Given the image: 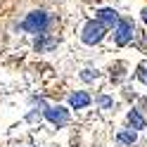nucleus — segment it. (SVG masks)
Segmentation results:
<instances>
[{"mask_svg":"<svg viewBox=\"0 0 147 147\" xmlns=\"http://www.w3.org/2000/svg\"><path fill=\"white\" fill-rule=\"evenodd\" d=\"M128 123H131L133 128H145V119L140 116V112H138V109H133V112L128 114Z\"/></svg>","mask_w":147,"mask_h":147,"instance_id":"7","label":"nucleus"},{"mask_svg":"<svg viewBox=\"0 0 147 147\" xmlns=\"http://www.w3.org/2000/svg\"><path fill=\"white\" fill-rule=\"evenodd\" d=\"M135 131H123V133H119V138H116V140L119 142H121V145H133L135 142Z\"/></svg>","mask_w":147,"mask_h":147,"instance_id":"8","label":"nucleus"},{"mask_svg":"<svg viewBox=\"0 0 147 147\" xmlns=\"http://www.w3.org/2000/svg\"><path fill=\"white\" fill-rule=\"evenodd\" d=\"M45 119L55 126H67L69 123V112L64 107H45Z\"/></svg>","mask_w":147,"mask_h":147,"instance_id":"4","label":"nucleus"},{"mask_svg":"<svg viewBox=\"0 0 147 147\" xmlns=\"http://www.w3.org/2000/svg\"><path fill=\"white\" fill-rule=\"evenodd\" d=\"M142 19L147 22V7H145V10H142Z\"/></svg>","mask_w":147,"mask_h":147,"instance_id":"11","label":"nucleus"},{"mask_svg":"<svg viewBox=\"0 0 147 147\" xmlns=\"http://www.w3.org/2000/svg\"><path fill=\"white\" fill-rule=\"evenodd\" d=\"M133 33H135L133 22L126 19V17H119L116 24H114V43L116 45H126L128 40H133Z\"/></svg>","mask_w":147,"mask_h":147,"instance_id":"3","label":"nucleus"},{"mask_svg":"<svg viewBox=\"0 0 147 147\" xmlns=\"http://www.w3.org/2000/svg\"><path fill=\"white\" fill-rule=\"evenodd\" d=\"M105 33H107L105 24H100L97 19H90V22H86L83 31H81V40H83L86 45H97L100 40L105 38Z\"/></svg>","mask_w":147,"mask_h":147,"instance_id":"2","label":"nucleus"},{"mask_svg":"<svg viewBox=\"0 0 147 147\" xmlns=\"http://www.w3.org/2000/svg\"><path fill=\"white\" fill-rule=\"evenodd\" d=\"M3 38H5V24L0 22V48H3Z\"/></svg>","mask_w":147,"mask_h":147,"instance_id":"10","label":"nucleus"},{"mask_svg":"<svg viewBox=\"0 0 147 147\" xmlns=\"http://www.w3.org/2000/svg\"><path fill=\"white\" fill-rule=\"evenodd\" d=\"M95 19H97L100 24H105L107 29H114V24H116V19H119V14H116V10H112V7H105V10H100V12H97Z\"/></svg>","mask_w":147,"mask_h":147,"instance_id":"5","label":"nucleus"},{"mask_svg":"<svg viewBox=\"0 0 147 147\" xmlns=\"http://www.w3.org/2000/svg\"><path fill=\"white\" fill-rule=\"evenodd\" d=\"M90 102H93V97H90L88 93H83V90H78V93H74V95L69 97V105H71L74 109H83V107H88Z\"/></svg>","mask_w":147,"mask_h":147,"instance_id":"6","label":"nucleus"},{"mask_svg":"<svg viewBox=\"0 0 147 147\" xmlns=\"http://www.w3.org/2000/svg\"><path fill=\"white\" fill-rule=\"evenodd\" d=\"M52 24L55 19L48 14V12H43V10H33L26 14V19L19 24V29L26 31V33H38V36H45L50 29H52Z\"/></svg>","mask_w":147,"mask_h":147,"instance_id":"1","label":"nucleus"},{"mask_svg":"<svg viewBox=\"0 0 147 147\" xmlns=\"http://www.w3.org/2000/svg\"><path fill=\"white\" fill-rule=\"evenodd\" d=\"M97 102H100V105H102L105 109H107V107H112V100H109V97H100V100H97Z\"/></svg>","mask_w":147,"mask_h":147,"instance_id":"9","label":"nucleus"},{"mask_svg":"<svg viewBox=\"0 0 147 147\" xmlns=\"http://www.w3.org/2000/svg\"><path fill=\"white\" fill-rule=\"evenodd\" d=\"M145 105H147V102H145Z\"/></svg>","mask_w":147,"mask_h":147,"instance_id":"12","label":"nucleus"}]
</instances>
